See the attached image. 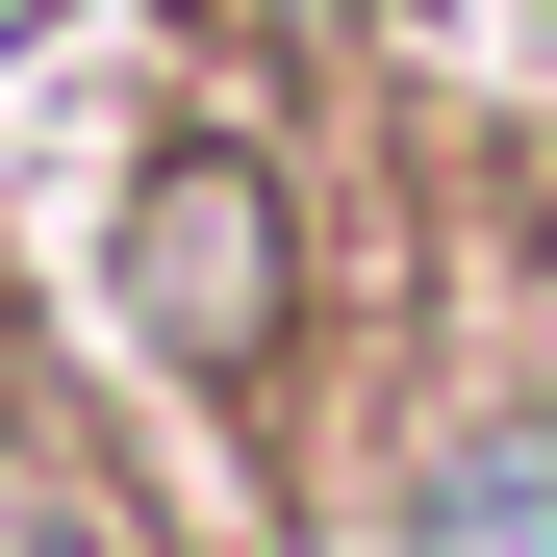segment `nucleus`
<instances>
[{
    "label": "nucleus",
    "instance_id": "obj_2",
    "mask_svg": "<svg viewBox=\"0 0 557 557\" xmlns=\"http://www.w3.org/2000/svg\"><path fill=\"white\" fill-rule=\"evenodd\" d=\"M431 557H557V456L507 431V456H482V482H431Z\"/></svg>",
    "mask_w": 557,
    "mask_h": 557
},
{
    "label": "nucleus",
    "instance_id": "obj_1",
    "mask_svg": "<svg viewBox=\"0 0 557 557\" xmlns=\"http://www.w3.org/2000/svg\"><path fill=\"white\" fill-rule=\"evenodd\" d=\"M127 305H152L177 355H253V305H278V228H253V177H203V152L152 177V228H127Z\"/></svg>",
    "mask_w": 557,
    "mask_h": 557
},
{
    "label": "nucleus",
    "instance_id": "obj_3",
    "mask_svg": "<svg viewBox=\"0 0 557 557\" xmlns=\"http://www.w3.org/2000/svg\"><path fill=\"white\" fill-rule=\"evenodd\" d=\"M0 26H26V0H0Z\"/></svg>",
    "mask_w": 557,
    "mask_h": 557
}]
</instances>
